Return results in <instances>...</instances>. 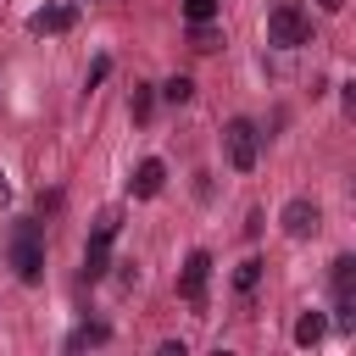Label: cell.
<instances>
[{"mask_svg":"<svg viewBox=\"0 0 356 356\" xmlns=\"http://www.w3.org/2000/svg\"><path fill=\"white\" fill-rule=\"evenodd\" d=\"M222 156H228V167H234V172H250V167L261 161V134H256V122L234 117V122L222 128Z\"/></svg>","mask_w":356,"mask_h":356,"instance_id":"cell-3","label":"cell"},{"mask_svg":"<svg viewBox=\"0 0 356 356\" xmlns=\"http://www.w3.org/2000/svg\"><path fill=\"white\" fill-rule=\"evenodd\" d=\"M106 72H111V56H100V61L89 67V78H83V89H95V83H106Z\"/></svg>","mask_w":356,"mask_h":356,"instance_id":"cell-18","label":"cell"},{"mask_svg":"<svg viewBox=\"0 0 356 356\" xmlns=\"http://www.w3.org/2000/svg\"><path fill=\"white\" fill-rule=\"evenodd\" d=\"M128 111H134V122H150V111H156V89H150V83H134Z\"/></svg>","mask_w":356,"mask_h":356,"instance_id":"cell-12","label":"cell"},{"mask_svg":"<svg viewBox=\"0 0 356 356\" xmlns=\"http://www.w3.org/2000/svg\"><path fill=\"white\" fill-rule=\"evenodd\" d=\"M72 22H78V6H67V0H61V6H44V11H33V17H28V28H33V33H67Z\"/></svg>","mask_w":356,"mask_h":356,"instance_id":"cell-8","label":"cell"},{"mask_svg":"<svg viewBox=\"0 0 356 356\" xmlns=\"http://www.w3.org/2000/svg\"><path fill=\"white\" fill-rule=\"evenodd\" d=\"M161 184H167V167L150 156V161H139V167H134V178H128V195H134V200H150V195H161Z\"/></svg>","mask_w":356,"mask_h":356,"instance_id":"cell-6","label":"cell"},{"mask_svg":"<svg viewBox=\"0 0 356 356\" xmlns=\"http://www.w3.org/2000/svg\"><path fill=\"white\" fill-rule=\"evenodd\" d=\"M11 267H17L22 284H39L44 278V228L33 217L11 222Z\"/></svg>","mask_w":356,"mask_h":356,"instance_id":"cell-1","label":"cell"},{"mask_svg":"<svg viewBox=\"0 0 356 356\" xmlns=\"http://www.w3.org/2000/svg\"><path fill=\"white\" fill-rule=\"evenodd\" d=\"M328 284H334V300H339V328H350L356 323V256H339Z\"/></svg>","mask_w":356,"mask_h":356,"instance_id":"cell-4","label":"cell"},{"mask_svg":"<svg viewBox=\"0 0 356 356\" xmlns=\"http://www.w3.org/2000/svg\"><path fill=\"white\" fill-rule=\"evenodd\" d=\"M317 222H323V211H317L312 200H289V206H284V234H289V239L317 234Z\"/></svg>","mask_w":356,"mask_h":356,"instance_id":"cell-7","label":"cell"},{"mask_svg":"<svg viewBox=\"0 0 356 356\" xmlns=\"http://www.w3.org/2000/svg\"><path fill=\"white\" fill-rule=\"evenodd\" d=\"M217 6H222V0H184V17H189V22H211Z\"/></svg>","mask_w":356,"mask_h":356,"instance_id":"cell-17","label":"cell"},{"mask_svg":"<svg viewBox=\"0 0 356 356\" xmlns=\"http://www.w3.org/2000/svg\"><path fill=\"white\" fill-rule=\"evenodd\" d=\"M323 328H328V323H323L317 312H306V317L295 323V345H317V339H323Z\"/></svg>","mask_w":356,"mask_h":356,"instance_id":"cell-13","label":"cell"},{"mask_svg":"<svg viewBox=\"0 0 356 356\" xmlns=\"http://www.w3.org/2000/svg\"><path fill=\"white\" fill-rule=\"evenodd\" d=\"M256 284H261V261H239V267H234V289H239V295H250Z\"/></svg>","mask_w":356,"mask_h":356,"instance_id":"cell-14","label":"cell"},{"mask_svg":"<svg viewBox=\"0 0 356 356\" xmlns=\"http://www.w3.org/2000/svg\"><path fill=\"white\" fill-rule=\"evenodd\" d=\"M206 284H211V256L195 250V256L184 261V273H178V295H184L189 306H206Z\"/></svg>","mask_w":356,"mask_h":356,"instance_id":"cell-5","label":"cell"},{"mask_svg":"<svg viewBox=\"0 0 356 356\" xmlns=\"http://www.w3.org/2000/svg\"><path fill=\"white\" fill-rule=\"evenodd\" d=\"M111 339V328L106 323H83V328H72L67 334V350H83V345H106Z\"/></svg>","mask_w":356,"mask_h":356,"instance_id":"cell-10","label":"cell"},{"mask_svg":"<svg viewBox=\"0 0 356 356\" xmlns=\"http://www.w3.org/2000/svg\"><path fill=\"white\" fill-rule=\"evenodd\" d=\"M189 44H195V50H200V56H211V50H217V44H222V33H217V28H211V22H189Z\"/></svg>","mask_w":356,"mask_h":356,"instance_id":"cell-11","label":"cell"},{"mask_svg":"<svg viewBox=\"0 0 356 356\" xmlns=\"http://www.w3.org/2000/svg\"><path fill=\"white\" fill-rule=\"evenodd\" d=\"M312 39V22H306V11L295 6V0H278L273 11H267V44H278V50H295V44H306Z\"/></svg>","mask_w":356,"mask_h":356,"instance_id":"cell-2","label":"cell"},{"mask_svg":"<svg viewBox=\"0 0 356 356\" xmlns=\"http://www.w3.org/2000/svg\"><path fill=\"white\" fill-rule=\"evenodd\" d=\"M117 228H122V211H117V206L95 217V239H117Z\"/></svg>","mask_w":356,"mask_h":356,"instance_id":"cell-16","label":"cell"},{"mask_svg":"<svg viewBox=\"0 0 356 356\" xmlns=\"http://www.w3.org/2000/svg\"><path fill=\"white\" fill-rule=\"evenodd\" d=\"M6 200H11V184H6V178H0V206H6Z\"/></svg>","mask_w":356,"mask_h":356,"instance_id":"cell-20","label":"cell"},{"mask_svg":"<svg viewBox=\"0 0 356 356\" xmlns=\"http://www.w3.org/2000/svg\"><path fill=\"white\" fill-rule=\"evenodd\" d=\"M317 6H323V11H339V6H345V0H317Z\"/></svg>","mask_w":356,"mask_h":356,"instance_id":"cell-19","label":"cell"},{"mask_svg":"<svg viewBox=\"0 0 356 356\" xmlns=\"http://www.w3.org/2000/svg\"><path fill=\"white\" fill-rule=\"evenodd\" d=\"M189 95H195V83H189V78H184V72H178V78H167V83H161V100H172V106H184V100H189Z\"/></svg>","mask_w":356,"mask_h":356,"instance_id":"cell-15","label":"cell"},{"mask_svg":"<svg viewBox=\"0 0 356 356\" xmlns=\"http://www.w3.org/2000/svg\"><path fill=\"white\" fill-rule=\"evenodd\" d=\"M106 267H111V239L89 234V245H83V278L95 284V278H106Z\"/></svg>","mask_w":356,"mask_h":356,"instance_id":"cell-9","label":"cell"}]
</instances>
